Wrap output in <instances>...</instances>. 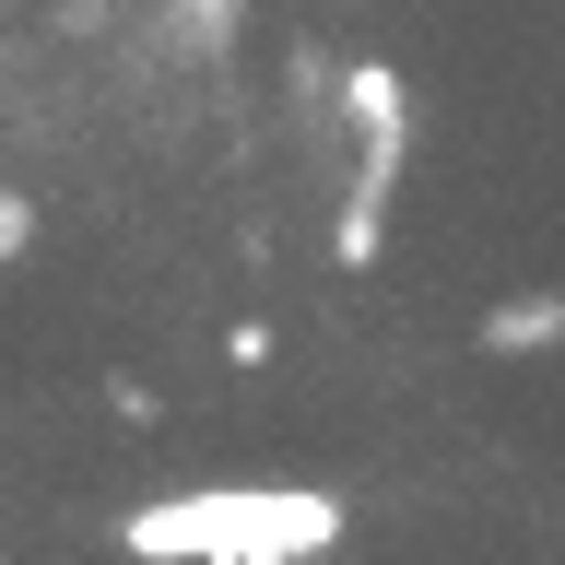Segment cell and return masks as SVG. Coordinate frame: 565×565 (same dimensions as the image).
Wrapping results in <instances>:
<instances>
[{
  "mask_svg": "<svg viewBox=\"0 0 565 565\" xmlns=\"http://www.w3.org/2000/svg\"><path fill=\"white\" fill-rule=\"evenodd\" d=\"M141 554H236V565H295L342 542V507L307 483H224V494H166L130 519Z\"/></svg>",
  "mask_w": 565,
  "mask_h": 565,
  "instance_id": "cell-1",
  "label": "cell"
},
{
  "mask_svg": "<svg viewBox=\"0 0 565 565\" xmlns=\"http://www.w3.org/2000/svg\"><path fill=\"white\" fill-rule=\"evenodd\" d=\"M483 342L494 353H554L565 342V295H507V307L483 318Z\"/></svg>",
  "mask_w": 565,
  "mask_h": 565,
  "instance_id": "cell-2",
  "label": "cell"
}]
</instances>
